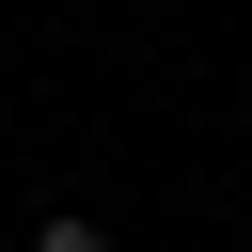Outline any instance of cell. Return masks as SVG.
Listing matches in <instances>:
<instances>
[{
  "instance_id": "6da1fadb",
  "label": "cell",
  "mask_w": 252,
  "mask_h": 252,
  "mask_svg": "<svg viewBox=\"0 0 252 252\" xmlns=\"http://www.w3.org/2000/svg\"><path fill=\"white\" fill-rule=\"evenodd\" d=\"M32 252H110V220H79V205H63V220H32Z\"/></svg>"
}]
</instances>
